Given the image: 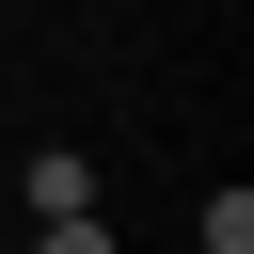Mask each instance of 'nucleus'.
<instances>
[{"mask_svg": "<svg viewBox=\"0 0 254 254\" xmlns=\"http://www.w3.org/2000/svg\"><path fill=\"white\" fill-rule=\"evenodd\" d=\"M79 206H95V159L48 143V159H32V222H79Z\"/></svg>", "mask_w": 254, "mask_h": 254, "instance_id": "obj_1", "label": "nucleus"}, {"mask_svg": "<svg viewBox=\"0 0 254 254\" xmlns=\"http://www.w3.org/2000/svg\"><path fill=\"white\" fill-rule=\"evenodd\" d=\"M32 254H111V238H95V206H79V222H32Z\"/></svg>", "mask_w": 254, "mask_h": 254, "instance_id": "obj_2", "label": "nucleus"}]
</instances>
